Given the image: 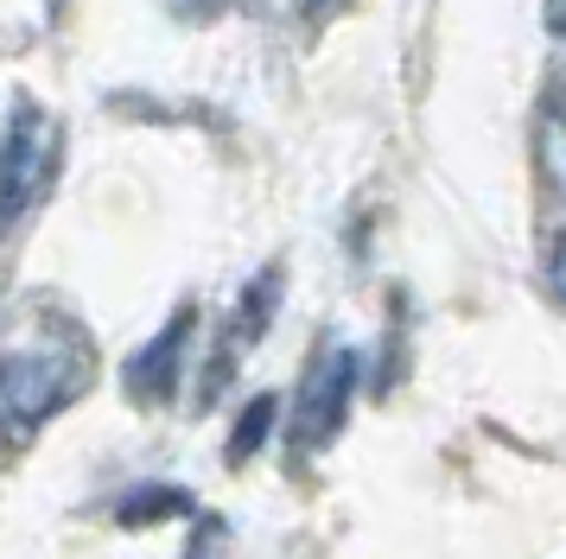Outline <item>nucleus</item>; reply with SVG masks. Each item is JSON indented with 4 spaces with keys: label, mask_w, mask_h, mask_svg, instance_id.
Listing matches in <instances>:
<instances>
[{
    "label": "nucleus",
    "mask_w": 566,
    "mask_h": 559,
    "mask_svg": "<svg viewBox=\"0 0 566 559\" xmlns=\"http://www.w3.org/2000/svg\"><path fill=\"white\" fill-rule=\"evenodd\" d=\"M83 388V337L57 318H27L13 325L7 344V426L27 439L39 420H52L57 407Z\"/></svg>",
    "instance_id": "1"
},
{
    "label": "nucleus",
    "mask_w": 566,
    "mask_h": 559,
    "mask_svg": "<svg viewBox=\"0 0 566 559\" xmlns=\"http://www.w3.org/2000/svg\"><path fill=\"white\" fill-rule=\"evenodd\" d=\"M350 394H357V350H325V362L306 376V394H300V452H318L337 426H344V413H350Z\"/></svg>",
    "instance_id": "2"
},
{
    "label": "nucleus",
    "mask_w": 566,
    "mask_h": 559,
    "mask_svg": "<svg viewBox=\"0 0 566 559\" xmlns=\"http://www.w3.org/2000/svg\"><path fill=\"white\" fill-rule=\"evenodd\" d=\"M45 172H52V122L32 102H13V127H7V210H13V223L32 210Z\"/></svg>",
    "instance_id": "3"
},
{
    "label": "nucleus",
    "mask_w": 566,
    "mask_h": 559,
    "mask_svg": "<svg viewBox=\"0 0 566 559\" xmlns=\"http://www.w3.org/2000/svg\"><path fill=\"white\" fill-rule=\"evenodd\" d=\"M185 337H191V312H179L154 344H140V356L128 362V394L134 401H159V394L172 388V376H179V362H185Z\"/></svg>",
    "instance_id": "4"
},
{
    "label": "nucleus",
    "mask_w": 566,
    "mask_h": 559,
    "mask_svg": "<svg viewBox=\"0 0 566 559\" xmlns=\"http://www.w3.org/2000/svg\"><path fill=\"white\" fill-rule=\"evenodd\" d=\"M535 166H541V184L554 198H566V83L547 96V108L535 122Z\"/></svg>",
    "instance_id": "5"
},
{
    "label": "nucleus",
    "mask_w": 566,
    "mask_h": 559,
    "mask_svg": "<svg viewBox=\"0 0 566 559\" xmlns=\"http://www.w3.org/2000/svg\"><path fill=\"white\" fill-rule=\"evenodd\" d=\"M274 394H261L255 407H249V413H242V426H235V439H230V464H242V457H249V445H261V439H268V426H274Z\"/></svg>",
    "instance_id": "6"
},
{
    "label": "nucleus",
    "mask_w": 566,
    "mask_h": 559,
    "mask_svg": "<svg viewBox=\"0 0 566 559\" xmlns=\"http://www.w3.org/2000/svg\"><path fill=\"white\" fill-rule=\"evenodd\" d=\"M547 286L566 299V235H554V249H547Z\"/></svg>",
    "instance_id": "7"
},
{
    "label": "nucleus",
    "mask_w": 566,
    "mask_h": 559,
    "mask_svg": "<svg viewBox=\"0 0 566 559\" xmlns=\"http://www.w3.org/2000/svg\"><path fill=\"white\" fill-rule=\"evenodd\" d=\"M166 7H172V13H185V20H198V13H217L223 0H166Z\"/></svg>",
    "instance_id": "8"
},
{
    "label": "nucleus",
    "mask_w": 566,
    "mask_h": 559,
    "mask_svg": "<svg viewBox=\"0 0 566 559\" xmlns=\"http://www.w3.org/2000/svg\"><path fill=\"white\" fill-rule=\"evenodd\" d=\"M547 25H554V32L566 39V0H547Z\"/></svg>",
    "instance_id": "9"
}]
</instances>
